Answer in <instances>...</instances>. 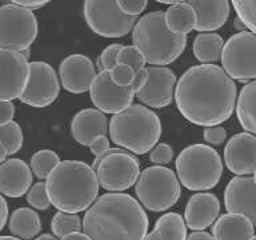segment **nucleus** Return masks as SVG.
<instances>
[{"label":"nucleus","instance_id":"f257e3e1","mask_svg":"<svg viewBox=\"0 0 256 240\" xmlns=\"http://www.w3.org/2000/svg\"><path fill=\"white\" fill-rule=\"evenodd\" d=\"M176 107L192 124L218 126L231 118L238 88L223 68L199 64L188 68L175 87Z\"/></svg>","mask_w":256,"mask_h":240},{"label":"nucleus","instance_id":"f03ea898","mask_svg":"<svg viewBox=\"0 0 256 240\" xmlns=\"http://www.w3.org/2000/svg\"><path fill=\"white\" fill-rule=\"evenodd\" d=\"M82 227L91 240H144L148 216L131 195L111 192L92 203Z\"/></svg>","mask_w":256,"mask_h":240},{"label":"nucleus","instance_id":"7ed1b4c3","mask_svg":"<svg viewBox=\"0 0 256 240\" xmlns=\"http://www.w3.org/2000/svg\"><path fill=\"white\" fill-rule=\"evenodd\" d=\"M48 199L63 212L86 211L99 195V180L95 170L79 160L60 162L46 182Z\"/></svg>","mask_w":256,"mask_h":240},{"label":"nucleus","instance_id":"20e7f679","mask_svg":"<svg viewBox=\"0 0 256 240\" xmlns=\"http://www.w3.org/2000/svg\"><path fill=\"white\" fill-rule=\"evenodd\" d=\"M108 132L111 140L124 150L144 155L151 151L162 135L159 116L142 104H131L112 116Z\"/></svg>","mask_w":256,"mask_h":240},{"label":"nucleus","instance_id":"39448f33","mask_svg":"<svg viewBox=\"0 0 256 240\" xmlns=\"http://www.w3.org/2000/svg\"><path fill=\"white\" fill-rule=\"evenodd\" d=\"M132 42L143 54L146 63L166 67L183 54L187 36L170 31L166 26L164 12L155 11L136 20Z\"/></svg>","mask_w":256,"mask_h":240},{"label":"nucleus","instance_id":"423d86ee","mask_svg":"<svg viewBox=\"0 0 256 240\" xmlns=\"http://www.w3.org/2000/svg\"><path fill=\"white\" fill-rule=\"evenodd\" d=\"M179 182L190 191H208L216 187L223 174V162L216 150L206 144H192L176 158Z\"/></svg>","mask_w":256,"mask_h":240},{"label":"nucleus","instance_id":"0eeeda50","mask_svg":"<svg viewBox=\"0 0 256 240\" xmlns=\"http://www.w3.org/2000/svg\"><path fill=\"white\" fill-rule=\"evenodd\" d=\"M135 192L144 207L152 212H163L180 198V183L175 172L163 166L146 168L136 180Z\"/></svg>","mask_w":256,"mask_h":240},{"label":"nucleus","instance_id":"6e6552de","mask_svg":"<svg viewBox=\"0 0 256 240\" xmlns=\"http://www.w3.org/2000/svg\"><path fill=\"white\" fill-rule=\"evenodd\" d=\"M95 170L99 186L110 192H122L131 188L140 175L139 160L123 148H108L95 156Z\"/></svg>","mask_w":256,"mask_h":240},{"label":"nucleus","instance_id":"1a4fd4ad","mask_svg":"<svg viewBox=\"0 0 256 240\" xmlns=\"http://www.w3.org/2000/svg\"><path fill=\"white\" fill-rule=\"evenodd\" d=\"M38 34L39 24L32 10L12 3L0 7V48L28 50Z\"/></svg>","mask_w":256,"mask_h":240},{"label":"nucleus","instance_id":"9d476101","mask_svg":"<svg viewBox=\"0 0 256 240\" xmlns=\"http://www.w3.org/2000/svg\"><path fill=\"white\" fill-rule=\"evenodd\" d=\"M220 60L231 79L250 82L256 79V34L240 31L224 43Z\"/></svg>","mask_w":256,"mask_h":240},{"label":"nucleus","instance_id":"9b49d317","mask_svg":"<svg viewBox=\"0 0 256 240\" xmlns=\"http://www.w3.org/2000/svg\"><path fill=\"white\" fill-rule=\"evenodd\" d=\"M84 19L96 35L122 38L131 32L136 16L120 11L116 0H84Z\"/></svg>","mask_w":256,"mask_h":240},{"label":"nucleus","instance_id":"f8f14e48","mask_svg":"<svg viewBox=\"0 0 256 240\" xmlns=\"http://www.w3.org/2000/svg\"><path fill=\"white\" fill-rule=\"evenodd\" d=\"M59 92V79L52 66L46 62H31L20 102L31 107L44 108L55 102Z\"/></svg>","mask_w":256,"mask_h":240},{"label":"nucleus","instance_id":"ddd939ff","mask_svg":"<svg viewBox=\"0 0 256 240\" xmlns=\"http://www.w3.org/2000/svg\"><path fill=\"white\" fill-rule=\"evenodd\" d=\"M88 91L96 110L112 115L130 107L135 98V92L131 87H120L112 82L110 71H99V74H96Z\"/></svg>","mask_w":256,"mask_h":240},{"label":"nucleus","instance_id":"4468645a","mask_svg":"<svg viewBox=\"0 0 256 240\" xmlns=\"http://www.w3.org/2000/svg\"><path fill=\"white\" fill-rule=\"evenodd\" d=\"M30 63L19 51L0 48V100L19 99L27 84Z\"/></svg>","mask_w":256,"mask_h":240},{"label":"nucleus","instance_id":"2eb2a0df","mask_svg":"<svg viewBox=\"0 0 256 240\" xmlns=\"http://www.w3.org/2000/svg\"><path fill=\"white\" fill-rule=\"evenodd\" d=\"M147 71V83L135 96L147 107L164 108L170 106L175 95V74L164 66H151Z\"/></svg>","mask_w":256,"mask_h":240},{"label":"nucleus","instance_id":"dca6fc26","mask_svg":"<svg viewBox=\"0 0 256 240\" xmlns=\"http://www.w3.org/2000/svg\"><path fill=\"white\" fill-rule=\"evenodd\" d=\"M224 162L235 175L254 174L256 168V136L247 131L232 136L224 148Z\"/></svg>","mask_w":256,"mask_h":240},{"label":"nucleus","instance_id":"f3484780","mask_svg":"<svg viewBox=\"0 0 256 240\" xmlns=\"http://www.w3.org/2000/svg\"><path fill=\"white\" fill-rule=\"evenodd\" d=\"M224 204L228 214L243 215L256 226V184L251 176H236L224 191Z\"/></svg>","mask_w":256,"mask_h":240},{"label":"nucleus","instance_id":"a211bd4d","mask_svg":"<svg viewBox=\"0 0 256 240\" xmlns=\"http://www.w3.org/2000/svg\"><path fill=\"white\" fill-rule=\"evenodd\" d=\"M62 86L71 94H84L90 90L92 80L95 79L96 70L91 59L86 55L67 56L59 68Z\"/></svg>","mask_w":256,"mask_h":240},{"label":"nucleus","instance_id":"6ab92c4d","mask_svg":"<svg viewBox=\"0 0 256 240\" xmlns=\"http://www.w3.org/2000/svg\"><path fill=\"white\" fill-rule=\"evenodd\" d=\"M220 214V202L214 194L199 192L190 198L184 212V222L190 230L203 231L214 224Z\"/></svg>","mask_w":256,"mask_h":240},{"label":"nucleus","instance_id":"aec40b11","mask_svg":"<svg viewBox=\"0 0 256 240\" xmlns=\"http://www.w3.org/2000/svg\"><path fill=\"white\" fill-rule=\"evenodd\" d=\"M32 184V171L22 159L4 160L0 163V194L8 198H20Z\"/></svg>","mask_w":256,"mask_h":240},{"label":"nucleus","instance_id":"412c9836","mask_svg":"<svg viewBox=\"0 0 256 240\" xmlns=\"http://www.w3.org/2000/svg\"><path fill=\"white\" fill-rule=\"evenodd\" d=\"M186 3L195 11L196 31H216L227 23L230 16L228 0H186Z\"/></svg>","mask_w":256,"mask_h":240},{"label":"nucleus","instance_id":"4be33fe9","mask_svg":"<svg viewBox=\"0 0 256 240\" xmlns=\"http://www.w3.org/2000/svg\"><path fill=\"white\" fill-rule=\"evenodd\" d=\"M108 120L106 114L95 108H86L74 116L71 122L72 138L79 144L88 147L99 135H107Z\"/></svg>","mask_w":256,"mask_h":240},{"label":"nucleus","instance_id":"5701e85b","mask_svg":"<svg viewBox=\"0 0 256 240\" xmlns=\"http://www.w3.org/2000/svg\"><path fill=\"white\" fill-rule=\"evenodd\" d=\"M214 223V240H250L255 234L251 220L238 214L222 215Z\"/></svg>","mask_w":256,"mask_h":240},{"label":"nucleus","instance_id":"b1692460","mask_svg":"<svg viewBox=\"0 0 256 240\" xmlns=\"http://www.w3.org/2000/svg\"><path fill=\"white\" fill-rule=\"evenodd\" d=\"M235 108L240 126L256 136V79L242 88Z\"/></svg>","mask_w":256,"mask_h":240},{"label":"nucleus","instance_id":"393cba45","mask_svg":"<svg viewBox=\"0 0 256 240\" xmlns=\"http://www.w3.org/2000/svg\"><path fill=\"white\" fill-rule=\"evenodd\" d=\"M187 226L179 214L168 212L160 216L154 231L146 235L144 240H186Z\"/></svg>","mask_w":256,"mask_h":240},{"label":"nucleus","instance_id":"a878e982","mask_svg":"<svg viewBox=\"0 0 256 240\" xmlns=\"http://www.w3.org/2000/svg\"><path fill=\"white\" fill-rule=\"evenodd\" d=\"M164 20L168 30L178 35L187 36L192 30H195V11L190 4L184 2L171 4V7L164 14Z\"/></svg>","mask_w":256,"mask_h":240},{"label":"nucleus","instance_id":"bb28decb","mask_svg":"<svg viewBox=\"0 0 256 240\" xmlns=\"http://www.w3.org/2000/svg\"><path fill=\"white\" fill-rule=\"evenodd\" d=\"M10 231L12 235L20 239H34L42 230V222L39 215L34 210L27 207L18 208L10 219Z\"/></svg>","mask_w":256,"mask_h":240},{"label":"nucleus","instance_id":"cd10ccee","mask_svg":"<svg viewBox=\"0 0 256 240\" xmlns=\"http://www.w3.org/2000/svg\"><path fill=\"white\" fill-rule=\"evenodd\" d=\"M224 40L215 32H202L194 40V56L203 64L216 63L220 59Z\"/></svg>","mask_w":256,"mask_h":240},{"label":"nucleus","instance_id":"c85d7f7f","mask_svg":"<svg viewBox=\"0 0 256 240\" xmlns=\"http://www.w3.org/2000/svg\"><path fill=\"white\" fill-rule=\"evenodd\" d=\"M60 163L59 155L51 150H42L31 158V171L38 179H47L54 168Z\"/></svg>","mask_w":256,"mask_h":240},{"label":"nucleus","instance_id":"c756f323","mask_svg":"<svg viewBox=\"0 0 256 240\" xmlns=\"http://www.w3.org/2000/svg\"><path fill=\"white\" fill-rule=\"evenodd\" d=\"M51 230L54 235L58 236V238H63L68 234H72V232H80L82 220L78 216V214L59 211L52 219Z\"/></svg>","mask_w":256,"mask_h":240},{"label":"nucleus","instance_id":"7c9ffc66","mask_svg":"<svg viewBox=\"0 0 256 240\" xmlns=\"http://www.w3.org/2000/svg\"><path fill=\"white\" fill-rule=\"evenodd\" d=\"M0 140L7 150L8 155L19 152L23 146V131L19 123L11 120L7 124L0 126Z\"/></svg>","mask_w":256,"mask_h":240},{"label":"nucleus","instance_id":"2f4dec72","mask_svg":"<svg viewBox=\"0 0 256 240\" xmlns=\"http://www.w3.org/2000/svg\"><path fill=\"white\" fill-rule=\"evenodd\" d=\"M232 6L244 27L256 34V0H232Z\"/></svg>","mask_w":256,"mask_h":240},{"label":"nucleus","instance_id":"473e14b6","mask_svg":"<svg viewBox=\"0 0 256 240\" xmlns=\"http://www.w3.org/2000/svg\"><path fill=\"white\" fill-rule=\"evenodd\" d=\"M118 64H127L136 72L144 68L146 59L135 46H123L118 54Z\"/></svg>","mask_w":256,"mask_h":240},{"label":"nucleus","instance_id":"72a5a7b5","mask_svg":"<svg viewBox=\"0 0 256 240\" xmlns=\"http://www.w3.org/2000/svg\"><path fill=\"white\" fill-rule=\"evenodd\" d=\"M27 202L30 203V206H32L36 210L39 211H46L48 207H50V199H48L47 190H46V183L43 182H39L36 183L34 187L28 191L27 194Z\"/></svg>","mask_w":256,"mask_h":240},{"label":"nucleus","instance_id":"f704fd0d","mask_svg":"<svg viewBox=\"0 0 256 240\" xmlns=\"http://www.w3.org/2000/svg\"><path fill=\"white\" fill-rule=\"evenodd\" d=\"M122 44H111L104 50L98 58V68L99 71H111L118 64V54L122 50Z\"/></svg>","mask_w":256,"mask_h":240},{"label":"nucleus","instance_id":"c9c22d12","mask_svg":"<svg viewBox=\"0 0 256 240\" xmlns=\"http://www.w3.org/2000/svg\"><path fill=\"white\" fill-rule=\"evenodd\" d=\"M110 78L116 86L120 87H130L132 80L135 78V72L127 64H116L110 71Z\"/></svg>","mask_w":256,"mask_h":240},{"label":"nucleus","instance_id":"e433bc0d","mask_svg":"<svg viewBox=\"0 0 256 240\" xmlns=\"http://www.w3.org/2000/svg\"><path fill=\"white\" fill-rule=\"evenodd\" d=\"M174 158V150L170 144L160 143L151 150L150 160L155 164H168Z\"/></svg>","mask_w":256,"mask_h":240},{"label":"nucleus","instance_id":"4c0bfd02","mask_svg":"<svg viewBox=\"0 0 256 240\" xmlns=\"http://www.w3.org/2000/svg\"><path fill=\"white\" fill-rule=\"evenodd\" d=\"M120 11L130 16H139L146 10L148 0H116Z\"/></svg>","mask_w":256,"mask_h":240},{"label":"nucleus","instance_id":"58836bf2","mask_svg":"<svg viewBox=\"0 0 256 240\" xmlns=\"http://www.w3.org/2000/svg\"><path fill=\"white\" fill-rule=\"evenodd\" d=\"M203 138L207 143L212 144V146H220L227 139V131L220 124L211 126V127L204 128Z\"/></svg>","mask_w":256,"mask_h":240},{"label":"nucleus","instance_id":"ea45409f","mask_svg":"<svg viewBox=\"0 0 256 240\" xmlns=\"http://www.w3.org/2000/svg\"><path fill=\"white\" fill-rule=\"evenodd\" d=\"M88 147H90V151H91L94 155L99 156L102 155V154H104V152L110 148V139L107 138V135L96 136Z\"/></svg>","mask_w":256,"mask_h":240},{"label":"nucleus","instance_id":"a19ab883","mask_svg":"<svg viewBox=\"0 0 256 240\" xmlns=\"http://www.w3.org/2000/svg\"><path fill=\"white\" fill-rule=\"evenodd\" d=\"M15 116V106L12 102H3L0 100V126L7 124L14 120Z\"/></svg>","mask_w":256,"mask_h":240},{"label":"nucleus","instance_id":"79ce46f5","mask_svg":"<svg viewBox=\"0 0 256 240\" xmlns=\"http://www.w3.org/2000/svg\"><path fill=\"white\" fill-rule=\"evenodd\" d=\"M147 80H148V71H147V68L144 67L142 68V70H139V71H136L135 72V78H134V80H132V83H131V90L134 92H138L139 90H142V88L146 86V83H147Z\"/></svg>","mask_w":256,"mask_h":240},{"label":"nucleus","instance_id":"37998d69","mask_svg":"<svg viewBox=\"0 0 256 240\" xmlns=\"http://www.w3.org/2000/svg\"><path fill=\"white\" fill-rule=\"evenodd\" d=\"M12 4H18L22 7L30 8V10H38L44 6H47L48 3H51L52 0H8Z\"/></svg>","mask_w":256,"mask_h":240},{"label":"nucleus","instance_id":"c03bdc74","mask_svg":"<svg viewBox=\"0 0 256 240\" xmlns=\"http://www.w3.org/2000/svg\"><path fill=\"white\" fill-rule=\"evenodd\" d=\"M8 219V206L3 196L0 195V231L3 230Z\"/></svg>","mask_w":256,"mask_h":240},{"label":"nucleus","instance_id":"a18cd8bd","mask_svg":"<svg viewBox=\"0 0 256 240\" xmlns=\"http://www.w3.org/2000/svg\"><path fill=\"white\" fill-rule=\"evenodd\" d=\"M186 240H214V236L211 234H208V232L195 231L190 234Z\"/></svg>","mask_w":256,"mask_h":240},{"label":"nucleus","instance_id":"49530a36","mask_svg":"<svg viewBox=\"0 0 256 240\" xmlns=\"http://www.w3.org/2000/svg\"><path fill=\"white\" fill-rule=\"evenodd\" d=\"M60 240H91L86 234H82V232H72V234H68V235L63 236Z\"/></svg>","mask_w":256,"mask_h":240},{"label":"nucleus","instance_id":"de8ad7c7","mask_svg":"<svg viewBox=\"0 0 256 240\" xmlns=\"http://www.w3.org/2000/svg\"><path fill=\"white\" fill-rule=\"evenodd\" d=\"M7 150L4 147V144L2 143V140H0V163H3L4 160H7Z\"/></svg>","mask_w":256,"mask_h":240},{"label":"nucleus","instance_id":"09e8293b","mask_svg":"<svg viewBox=\"0 0 256 240\" xmlns=\"http://www.w3.org/2000/svg\"><path fill=\"white\" fill-rule=\"evenodd\" d=\"M35 240H56L55 235H48V234H44V235L38 236V239Z\"/></svg>","mask_w":256,"mask_h":240},{"label":"nucleus","instance_id":"8fccbe9b","mask_svg":"<svg viewBox=\"0 0 256 240\" xmlns=\"http://www.w3.org/2000/svg\"><path fill=\"white\" fill-rule=\"evenodd\" d=\"M158 3L162 4H176V3H182L184 0H156Z\"/></svg>","mask_w":256,"mask_h":240},{"label":"nucleus","instance_id":"3c124183","mask_svg":"<svg viewBox=\"0 0 256 240\" xmlns=\"http://www.w3.org/2000/svg\"><path fill=\"white\" fill-rule=\"evenodd\" d=\"M0 240H20L16 236H0Z\"/></svg>","mask_w":256,"mask_h":240},{"label":"nucleus","instance_id":"603ef678","mask_svg":"<svg viewBox=\"0 0 256 240\" xmlns=\"http://www.w3.org/2000/svg\"><path fill=\"white\" fill-rule=\"evenodd\" d=\"M254 182H255L256 184V168H255V171H254Z\"/></svg>","mask_w":256,"mask_h":240},{"label":"nucleus","instance_id":"864d4df0","mask_svg":"<svg viewBox=\"0 0 256 240\" xmlns=\"http://www.w3.org/2000/svg\"><path fill=\"white\" fill-rule=\"evenodd\" d=\"M250 240H256V235L252 236V238H251V239H250Z\"/></svg>","mask_w":256,"mask_h":240}]
</instances>
